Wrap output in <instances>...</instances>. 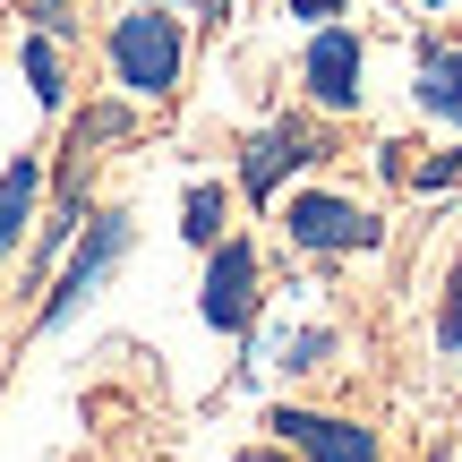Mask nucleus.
<instances>
[{
	"instance_id": "2",
	"label": "nucleus",
	"mask_w": 462,
	"mask_h": 462,
	"mask_svg": "<svg viewBox=\"0 0 462 462\" xmlns=\"http://www.w3.org/2000/svg\"><path fill=\"white\" fill-rule=\"evenodd\" d=\"M137 248V231L129 215H86L78 223V240H69V265H60V282L43 291V309H34V334H51V326H69V317H86V300L112 282V265Z\"/></svg>"
},
{
	"instance_id": "1",
	"label": "nucleus",
	"mask_w": 462,
	"mask_h": 462,
	"mask_svg": "<svg viewBox=\"0 0 462 462\" xmlns=\"http://www.w3.org/2000/svg\"><path fill=\"white\" fill-rule=\"evenodd\" d=\"M103 60H112L120 95H137V103L180 95V69H189V17L154 9V0H129V9L112 17V34H103Z\"/></svg>"
},
{
	"instance_id": "3",
	"label": "nucleus",
	"mask_w": 462,
	"mask_h": 462,
	"mask_svg": "<svg viewBox=\"0 0 462 462\" xmlns=\"http://www.w3.org/2000/svg\"><path fill=\"white\" fill-rule=\"evenodd\" d=\"M282 240L309 248V257H360V248L385 240V223L368 215V206L334 198V189H300V198L282 206Z\"/></svg>"
},
{
	"instance_id": "14",
	"label": "nucleus",
	"mask_w": 462,
	"mask_h": 462,
	"mask_svg": "<svg viewBox=\"0 0 462 462\" xmlns=\"http://www.w3.org/2000/svg\"><path fill=\"white\" fill-rule=\"evenodd\" d=\"M411 180H420V189H454V180H462V146L437 154V163H411Z\"/></svg>"
},
{
	"instance_id": "11",
	"label": "nucleus",
	"mask_w": 462,
	"mask_h": 462,
	"mask_svg": "<svg viewBox=\"0 0 462 462\" xmlns=\"http://www.w3.org/2000/svg\"><path fill=\"white\" fill-rule=\"evenodd\" d=\"M17 69H26V95H34V112H60V103H69V60H60V43H51L43 26H34V43L17 51Z\"/></svg>"
},
{
	"instance_id": "8",
	"label": "nucleus",
	"mask_w": 462,
	"mask_h": 462,
	"mask_svg": "<svg viewBox=\"0 0 462 462\" xmlns=\"http://www.w3.org/2000/svg\"><path fill=\"white\" fill-rule=\"evenodd\" d=\"M34 198H43V154H9V171H0V257H17V248H26Z\"/></svg>"
},
{
	"instance_id": "5",
	"label": "nucleus",
	"mask_w": 462,
	"mask_h": 462,
	"mask_svg": "<svg viewBox=\"0 0 462 462\" xmlns=\"http://www.w3.org/2000/svg\"><path fill=\"white\" fill-rule=\"evenodd\" d=\"M360 69H368V43L334 17V26H317L309 34V60H300V86H309V103L317 112H360Z\"/></svg>"
},
{
	"instance_id": "9",
	"label": "nucleus",
	"mask_w": 462,
	"mask_h": 462,
	"mask_svg": "<svg viewBox=\"0 0 462 462\" xmlns=\"http://www.w3.org/2000/svg\"><path fill=\"white\" fill-rule=\"evenodd\" d=\"M248 360H274V368H291V377H309V368H326L334 360V326H300V334H282V326H248Z\"/></svg>"
},
{
	"instance_id": "18",
	"label": "nucleus",
	"mask_w": 462,
	"mask_h": 462,
	"mask_svg": "<svg viewBox=\"0 0 462 462\" xmlns=\"http://www.w3.org/2000/svg\"><path fill=\"white\" fill-rule=\"evenodd\" d=\"M411 9H446V0H411Z\"/></svg>"
},
{
	"instance_id": "6",
	"label": "nucleus",
	"mask_w": 462,
	"mask_h": 462,
	"mask_svg": "<svg viewBox=\"0 0 462 462\" xmlns=\"http://www.w3.org/2000/svg\"><path fill=\"white\" fill-rule=\"evenodd\" d=\"M257 248L248 240H215V265H206V282H198V317L215 334H248L257 326Z\"/></svg>"
},
{
	"instance_id": "10",
	"label": "nucleus",
	"mask_w": 462,
	"mask_h": 462,
	"mask_svg": "<svg viewBox=\"0 0 462 462\" xmlns=\"http://www.w3.org/2000/svg\"><path fill=\"white\" fill-rule=\"evenodd\" d=\"M411 95H420L429 120H454V129H462V43H429V51H420V86H411Z\"/></svg>"
},
{
	"instance_id": "12",
	"label": "nucleus",
	"mask_w": 462,
	"mask_h": 462,
	"mask_svg": "<svg viewBox=\"0 0 462 462\" xmlns=\"http://www.w3.org/2000/svg\"><path fill=\"white\" fill-rule=\"evenodd\" d=\"M180 240H189V248H215V240H223V189H215V180H198V189L180 198Z\"/></svg>"
},
{
	"instance_id": "13",
	"label": "nucleus",
	"mask_w": 462,
	"mask_h": 462,
	"mask_svg": "<svg viewBox=\"0 0 462 462\" xmlns=\"http://www.w3.org/2000/svg\"><path fill=\"white\" fill-rule=\"evenodd\" d=\"M437 343L462 351V257H454V282H446V317H437Z\"/></svg>"
},
{
	"instance_id": "17",
	"label": "nucleus",
	"mask_w": 462,
	"mask_h": 462,
	"mask_svg": "<svg viewBox=\"0 0 462 462\" xmlns=\"http://www.w3.org/2000/svg\"><path fill=\"white\" fill-rule=\"evenodd\" d=\"M231 462H291V446H248V454H231Z\"/></svg>"
},
{
	"instance_id": "16",
	"label": "nucleus",
	"mask_w": 462,
	"mask_h": 462,
	"mask_svg": "<svg viewBox=\"0 0 462 462\" xmlns=\"http://www.w3.org/2000/svg\"><path fill=\"white\" fill-rule=\"evenodd\" d=\"M180 9L198 17V26H223V17H231V0H180Z\"/></svg>"
},
{
	"instance_id": "4",
	"label": "nucleus",
	"mask_w": 462,
	"mask_h": 462,
	"mask_svg": "<svg viewBox=\"0 0 462 462\" xmlns=\"http://www.w3.org/2000/svg\"><path fill=\"white\" fill-rule=\"evenodd\" d=\"M317 154H326V129H317V120H265V129L240 146V198L265 206L291 171H309Z\"/></svg>"
},
{
	"instance_id": "7",
	"label": "nucleus",
	"mask_w": 462,
	"mask_h": 462,
	"mask_svg": "<svg viewBox=\"0 0 462 462\" xmlns=\"http://www.w3.org/2000/svg\"><path fill=\"white\" fill-rule=\"evenodd\" d=\"M265 429H274V446H291V454H309V462H385V446L360 429V420H334V411L274 402V411H265Z\"/></svg>"
},
{
	"instance_id": "15",
	"label": "nucleus",
	"mask_w": 462,
	"mask_h": 462,
	"mask_svg": "<svg viewBox=\"0 0 462 462\" xmlns=\"http://www.w3.org/2000/svg\"><path fill=\"white\" fill-rule=\"evenodd\" d=\"M282 9H291V17H309V26H334L351 0H282Z\"/></svg>"
}]
</instances>
